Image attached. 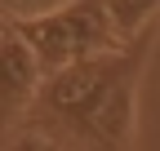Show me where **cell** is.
I'll return each instance as SVG.
<instances>
[{"label": "cell", "mask_w": 160, "mask_h": 151, "mask_svg": "<svg viewBox=\"0 0 160 151\" xmlns=\"http://www.w3.org/2000/svg\"><path fill=\"white\" fill-rule=\"evenodd\" d=\"M102 5H107V18L120 36V45L138 40V31H147L160 13V0H102Z\"/></svg>", "instance_id": "3957f363"}, {"label": "cell", "mask_w": 160, "mask_h": 151, "mask_svg": "<svg viewBox=\"0 0 160 151\" xmlns=\"http://www.w3.org/2000/svg\"><path fill=\"white\" fill-rule=\"evenodd\" d=\"M71 5V0H0V22L13 27V22H31V18H45L53 9Z\"/></svg>", "instance_id": "277c9868"}, {"label": "cell", "mask_w": 160, "mask_h": 151, "mask_svg": "<svg viewBox=\"0 0 160 151\" xmlns=\"http://www.w3.org/2000/svg\"><path fill=\"white\" fill-rule=\"evenodd\" d=\"M18 40L31 49V58L40 67V76L62 71L80 58H93V53H111L125 49L120 36L107 18L102 0H71V5L53 9L45 18H31V22H13Z\"/></svg>", "instance_id": "6da1fadb"}, {"label": "cell", "mask_w": 160, "mask_h": 151, "mask_svg": "<svg viewBox=\"0 0 160 151\" xmlns=\"http://www.w3.org/2000/svg\"><path fill=\"white\" fill-rule=\"evenodd\" d=\"M5 31H9V27H5V22H0V36H5Z\"/></svg>", "instance_id": "5b68a950"}, {"label": "cell", "mask_w": 160, "mask_h": 151, "mask_svg": "<svg viewBox=\"0 0 160 151\" xmlns=\"http://www.w3.org/2000/svg\"><path fill=\"white\" fill-rule=\"evenodd\" d=\"M36 89H40V67L31 58V49L18 40V31L9 27L0 36V138L18 120L31 116Z\"/></svg>", "instance_id": "7a4b0ae2"}]
</instances>
